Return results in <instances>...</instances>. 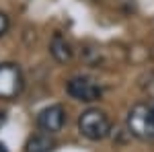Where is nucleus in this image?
Listing matches in <instances>:
<instances>
[{
    "mask_svg": "<svg viewBox=\"0 0 154 152\" xmlns=\"http://www.w3.org/2000/svg\"><path fill=\"white\" fill-rule=\"evenodd\" d=\"M66 93L70 95L74 101L80 103H95L103 97V86L88 76H72L66 82Z\"/></svg>",
    "mask_w": 154,
    "mask_h": 152,
    "instance_id": "nucleus-3",
    "label": "nucleus"
},
{
    "mask_svg": "<svg viewBox=\"0 0 154 152\" xmlns=\"http://www.w3.org/2000/svg\"><path fill=\"white\" fill-rule=\"evenodd\" d=\"M78 132L91 142L105 140L111 134V119L103 109L91 107V109L82 111L78 117Z\"/></svg>",
    "mask_w": 154,
    "mask_h": 152,
    "instance_id": "nucleus-1",
    "label": "nucleus"
},
{
    "mask_svg": "<svg viewBox=\"0 0 154 152\" xmlns=\"http://www.w3.org/2000/svg\"><path fill=\"white\" fill-rule=\"evenodd\" d=\"M4 123H6V113H4V111H0V128H2Z\"/></svg>",
    "mask_w": 154,
    "mask_h": 152,
    "instance_id": "nucleus-9",
    "label": "nucleus"
},
{
    "mask_svg": "<svg viewBox=\"0 0 154 152\" xmlns=\"http://www.w3.org/2000/svg\"><path fill=\"white\" fill-rule=\"evenodd\" d=\"M35 123H37V128L41 132H45V134H58L66 123V109L60 103L45 107V109H41L37 113Z\"/></svg>",
    "mask_w": 154,
    "mask_h": 152,
    "instance_id": "nucleus-5",
    "label": "nucleus"
},
{
    "mask_svg": "<svg viewBox=\"0 0 154 152\" xmlns=\"http://www.w3.org/2000/svg\"><path fill=\"white\" fill-rule=\"evenodd\" d=\"M152 111H154V109H152Z\"/></svg>",
    "mask_w": 154,
    "mask_h": 152,
    "instance_id": "nucleus-11",
    "label": "nucleus"
},
{
    "mask_svg": "<svg viewBox=\"0 0 154 152\" xmlns=\"http://www.w3.org/2000/svg\"><path fill=\"white\" fill-rule=\"evenodd\" d=\"M8 27H11L8 14H6V12H0V37H2L4 33H6V31H8Z\"/></svg>",
    "mask_w": 154,
    "mask_h": 152,
    "instance_id": "nucleus-8",
    "label": "nucleus"
},
{
    "mask_svg": "<svg viewBox=\"0 0 154 152\" xmlns=\"http://www.w3.org/2000/svg\"><path fill=\"white\" fill-rule=\"evenodd\" d=\"M125 126L134 138L142 142H154V111L144 103L134 105L128 111Z\"/></svg>",
    "mask_w": 154,
    "mask_h": 152,
    "instance_id": "nucleus-2",
    "label": "nucleus"
},
{
    "mask_svg": "<svg viewBox=\"0 0 154 152\" xmlns=\"http://www.w3.org/2000/svg\"><path fill=\"white\" fill-rule=\"evenodd\" d=\"M49 54L54 56L56 62L66 64V62H70V60H72L74 49H72V43L62 35V33H54L51 41H49Z\"/></svg>",
    "mask_w": 154,
    "mask_h": 152,
    "instance_id": "nucleus-6",
    "label": "nucleus"
},
{
    "mask_svg": "<svg viewBox=\"0 0 154 152\" xmlns=\"http://www.w3.org/2000/svg\"><path fill=\"white\" fill-rule=\"evenodd\" d=\"M23 91V72L12 62L0 64V99L12 101Z\"/></svg>",
    "mask_w": 154,
    "mask_h": 152,
    "instance_id": "nucleus-4",
    "label": "nucleus"
},
{
    "mask_svg": "<svg viewBox=\"0 0 154 152\" xmlns=\"http://www.w3.org/2000/svg\"><path fill=\"white\" fill-rule=\"evenodd\" d=\"M0 152H8V148H6V146H4L2 142H0Z\"/></svg>",
    "mask_w": 154,
    "mask_h": 152,
    "instance_id": "nucleus-10",
    "label": "nucleus"
},
{
    "mask_svg": "<svg viewBox=\"0 0 154 152\" xmlns=\"http://www.w3.org/2000/svg\"><path fill=\"white\" fill-rule=\"evenodd\" d=\"M51 150H56V140H54V134H45V132H39L35 136H31L25 144V152H51Z\"/></svg>",
    "mask_w": 154,
    "mask_h": 152,
    "instance_id": "nucleus-7",
    "label": "nucleus"
}]
</instances>
